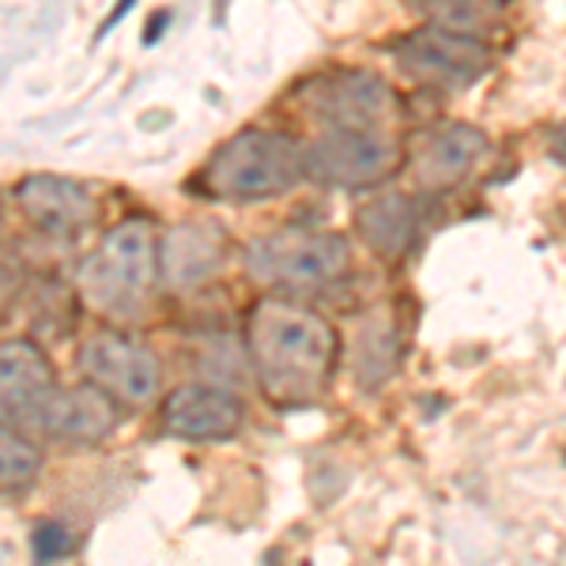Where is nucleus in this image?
I'll use <instances>...</instances> for the list:
<instances>
[{
    "instance_id": "obj_13",
    "label": "nucleus",
    "mask_w": 566,
    "mask_h": 566,
    "mask_svg": "<svg viewBox=\"0 0 566 566\" xmlns=\"http://www.w3.org/2000/svg\"><path fill=\"white\" fill-rule=\"evenodd\" d=\"M483 151H488V136H483L476 125H464V122L442 125L438 133L427 136L423 151L416 155L419 186H427V189L458 186V181L483 159Z\"/></svg>"
},
{
    "instance_id": "obj_7",
    "label": "nucleus",
    "mask_w": 566,
    "mask_h": 566,
    "mask_svg": "<svg viewBox=\"0 0 566 566\" xmlns=\"http://www.w3.org/2000/svg\"><path fill=\"white\" fill-rule=\"evenodd\" d=\"M80 370H84L87 386L106 392L109 400L122 405H148L159 392V359L136 344L133 336L103 328V333L87 336L80 348Z\"/></svg>"
},
{
    "instance_id": "obj_17",
    "label": "nucleus",
    "mask_w": 566,
    "mask_h": 566,
    "mask_svg": "<svg viewBox=\"0 0 566 566\" xmlns=\"http://www.w3.org/2000/svg\"><path fill=\"white\" fill-rule=\"evenodd\" d=\"M427 15H431V23L442 27V31L464 34V39H480L483 27H491V20H495V8H488V4H431Z\"/></svg>"
},
{
    "instance_id": "obj_10",
    "label": "nucleus",
    "mask_w": 566,
    "mask_h": 566,
    "mask_svg": "<svg viewBox=\"0 0 566 566\" xmlns=\"http://www.w3.org/2000/svg\"><path fill=\"white\" fill-rule=\"evenodd\" d=\"M20 212L31 219L39 231L69 239L80 234L95 219V197L87 193L80 181L61 178V175H31L15 189Z\"/></svg>"
},
{
    "instance_id": "obj_15",
    "label": "nucleus",
    "mask_w": 566,
    "mask_h": 566,
    "mask_svg": "<svg viewBox=\"0 0 566 566\" xmlns=\"http://www.w3.org/2000/svg\"><path fill=\"white\" fill-rule=\"evenodd\" d=\"M352 367L367 386H378L397 367V328L389 322H367L355 333L352 344Z\"/></svg>"
},
{
    "instance_id": "obj_8",
    "label": "nucleus",
    "mask_w": 566,
    "mask_h": 566,
    "mask_svg": "<svg viewBox=\"0 0 566 566\" xmlns=\"http://www.w3.org/2000/svg\"><path fill=\"white\" fill-rule=\"evenodd\" d=\"M397 57L423 84L446 91H464L491 72V50L483 45V39H464V34L442 31L434 23L408 34L397 45Z\"/></svg>"
},
{
    "instance_id": "obj_6",
    "label": "nucleus",
    "mask_w": 566,
    "mask_h": 566,
    "mask_svg": "<svg viewBox=\"0 0 566 566\" xmlns=\"http://www.w3.org/2000/svg\"><path fill=\"white\" fill-rule=\"evenodd\" d=\"M397 167V144L367 129H325L303 148V175L333 189H359L389 178Z\"/></svg>"
},
{
    "instance_id": "obj_9",
    "label": "nucleus",
    "mask_w": 566,
    "mask_h": 566,
    "mask_svg": "<svg viewBox=\"0 0 566 566\" xmlns=\"http://www.w3.org/2000/svg\"><path fill=\"white\" fill-rule=\"evenodd\" d=\"M310 109L328 129L381 133V125L397 114V95L378 72H336L310 87Z\"/></svg>"
},
{
    "instance_id": "obj_1",
    "label": "nucleus",
    "mask_w": 566,
    "mask_h": 566,
    "mask_svg": "<svg viewBox=\"0 0 566 566\" xmlns=\"http://www.w3.org/2000/svg\"><path fill=\"white\" fill-rule=\"evenodd\" d=\"M245 348L261 389L276 405H310L333 378L340 340L317 310L291 298H261L245 317Z\"/></svg>"
},
{
    "instance_id": "obj_4",
    "label": "nucleus",
    "mask_w": 566,
    "mask_h": 566,
    "mask_svg": "<svg viewBox=\"0 0 566 566\" xmlns=\"http://www.w3.org/2000/svg\"><path fill=\"white\" fill-rule=\"evenodd\" d=\"M69 389L57 381L50 359L31 340H0V423L15 434L61 442Z\"/></svg>"
},
{
    "instance_id": "obj_11",
    "label": "nucleus",
    "mask_w": 566,
    "mask_h": 566,
    "mask_svg": "<svg viewBox=\"0 0 566 566\" xmlns=\"http://www.w3.org/2000/svg\"><path fill=\"white\" fill-rule=\"evenodd\" d=\"M163 423L170 434L189 442H219L239 434L242 400L219 386H181L163 405Z\"/></svg>"
},
{
    "instance_id": "obj_2",
    "label": "nucleus",
    "mask_w": 566,
    "mask_h": 566,
    "mask_svg": "<svg viewBox=\"0 0 566 566\" xmlns=\"http://www.w3.org/2000/svg\"><path fill=\"white\" fill-rule=\"evenodd\" d=\"M303 181V148L287 133L242 129L219 144L205 163L197 186L200 193L231 205H258L283 197Z\"/></svg>"
},
{
    "instance_id": "obj_14",
    "label": "nucleus",
    "mask_w": 566,
    "mask_h": 566,
    "mask_svg": "<svg viewBox=\"0 0 566 566\" xmlns=\"http://www.w3.org/2000/svg\"><path fill=\"white\" fill-rule=\"evenodd\" d=\"M355 223H359V234L374 253L397 261L416 239V205L405 193H386L370 200Z\"/></svg>"
},
{
    "instance_id": "obj_16",
    "label": "nucleus",
    "mask_w": 566,
    "mask_h": 566,
    "mask_svg": "<svg viewBox=\"0 0 566 566\" xmlns=\"http://www.w3.org/2000/svg\"><path fill=\"white\" fill-rule=\"evenodd\" d=\"M39 469H42L39 446L0 423V491L27 488V483L39 476Z\"/></svg>"
},
{
    "instance_id": "obj_18",
    "label": "nucleus",
    "mask_w": 566,
    "mask_h": 566,
    "mask_svg": "<svg viewBox=\"0 0 566 566\" xmlns=\"http://www.w3.org/2000/svg\"><path fill=\"white\" fill-rule=\"evenodd\" d=\"M31 544H34V563H39V566H53V563L69 559L72 544H76V536H72V528L65 522L50 517V522H42L31 533Z\"/></svg>"
},
{
    "instance_id": "obj_5",
    "label": "nucleus",
    "mask_w": 566,
    "mask_h": 566,
    "mask_svg": "<svg viewBox=\"0 0 566 566\" xmlns=\"http://www.w3.org/2000/svg\"><path fill=\"white\" fill-rule=\"evenodd\" d=\"M352 250L344 234L283 227L245 245V269L253 280L283 291H322L348 272Z\"/></svg>"
},
{
    "instance_id": "obj_3",
    "label": "nucleus",
    "mask_w": 566,
    "mask_h": 566,
    "mask_svg": "<svg viewBox=\"0 0 566 566\" xmlns=\"http://www.w3.org/2000/svg\"><path fill=\"white\" fill-rule=\"evenodd\" d=\"M155 272H159V261H155L151 223L125 219L114 231H106L98 250L87 253L76 283L91 310L106 317H136L144 314L155 280H159Z\"/></svg>"
},
{
    "instance_id": "obj_12",
    "label": "nucleus",
    "mask_w": 566,
    "mask_h": 566,
    "mask_svg": "<svg viewBox=\"0 0 566 566\" xmlns=\"http://www.w3.org/2000/svg\"><path fill=\"white\" fill-rule=\"evenodd\" d=\"M227 234L212 223H178L159 245H155V261L170 287L193 291L200 283L212 280V272L223 264Z\"/></svg>"
}]
</instances>
